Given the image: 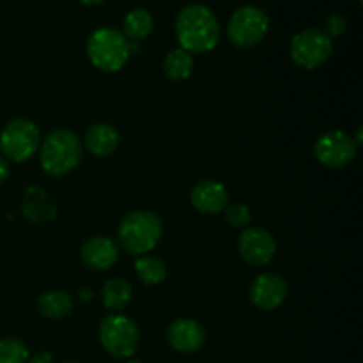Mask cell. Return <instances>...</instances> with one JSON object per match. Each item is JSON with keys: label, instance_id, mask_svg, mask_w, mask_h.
<instances>
[{"label": "cell", "instance_id": "4", "mask_svg": "<svg viewBox=\"0 0 363 363\" xmlns=\"http://www.w3.org/2000/svg\"><path fill=\"white\" fill-rule=\"evenodd\" d=\"M82 160L80 138L69 130H55L41 142L39 162L50 176L71 172Z\"/></svg>", "mask_w": 363, "mask_h": 363}, {"label": "cell", "instance_id": "27", "mask_svg": "<svg viewBox=\"0 0 363 363\" xmlns=\"http://www.w3.org/2000/svg\"><path fill=\"white\" fill-rule=\"evenodd\" d=\"M78 296H80L84 301H89V300H91L92 293L89 289H80V291H78Z\"/></svg>", "mask_w": 363, "mask_h": 363}, {"label": "cell", "instance_id": "21", "mask_svg": "<svg viewBox=\"0 0 363 363\" xmlns=\"http://www.w3.org/2000/svg\"><path fill=\"white\" fill-rule=\"evenodd\" d=\"M135 272L145 286H158L165 280L167 266L162 259L155 255H140L135 262Z\"/></svg>", "mask_w": 363, "mask_h": 363}, {"label": "cell", "instance_id": "24", "mask_svg": "<svg viewBox=\"0 0 363 363\" xmlns=\"http://www.w3.org/2000/svg\"><path fill=\"white\" fill-rule=\"evenodd\" d=\"M347 27V21L346 18L342 16V14L339 13H333L330 14L328 18H326V25H325V34L328 35L330 39L332 38H339V35L344 34V30H346Z\"/></svg>", "mask_w": 363, "mask_h": 363}, {"label": "cell", "instance_id": "5", "mask_svg": "<svg viewBox=\"0 0 363 363\" xmlns=\"http://www.w3.org/2000/svg\"><path fill=\"white\" fill-rule=\"evenodd\" d=\"M99 342L112 357L130 358L137 353L140 333L133 319L123 314H112L99 325Z\"/></svg>", "mask_w": 363, "mask_h": 363}, {"label": "cell", "instance_id": "23", "mask_svg": "<svg viewBox=\"0 0 363 363\" xmlns=\"http://www.w3.org/2000/svg\"><path fill=\"white\" fill-rule=\"evenodd\" d=\"M225 220L234 229H247L252 222L250 208L245 204H230L225 209Z\"/></svg>", "mask_w": 363, "mask_h": 363}, {"label": "cell", "instance_id": "28", "mask_svg": "<svg viewBox=\"0 0 363 363\" xmlns=\"http://www.w3.org/2000/svg\"><path fill=\"white\" fill-rule=\"evenodd\" d=\"M80 2H84L85 6H96V4H101L103 0H80Z\"/></svg>", "mask_w": 363, "mask_h": 363}, {"label": "cell", "instance_id": "2", "mask_svg": "<svg viewBox=\"0 0 363 363\" xmlns=\"http://www.w3.org/2000/svg\"><path fill=\"white\" fill-rule=\"evenodd\" d=\"M163 236V223L158 215L151 211H131L121 222L117 238L119 243L128 254L147 255L149 252L158 247Z\"/></svg>", "mask_w": 363, "mask_h": 363}, {"label": "cell", "instance_id": "13", "mask_svg": "<svg viewBox=\"0 0 363 363\" xmlns=\"http://www.w3.org/2000/svg\"><path fill=\"white\" fill-rule=\"evenodd\" d=\"M190 201L199 213L216 215L229 206V191L218 181L204 179L195 184L190 194Z\"/></svg>", "mask_w": 363, "mask_h": 363}, {"label": "cell", "instance_id": "20", "mask_svg": "<svg viewBox=\"0 0 363 363\" xmlns=\"http://www.w3.org/2000/svg\"><path fill=\"white\" fill-rule=\"evenodd\" d=\"M163 71L170 80H186L194 71V57L191 53L184 52L183 48H176L163 60Z\"/></svg>", "mask_w": 363, "mask_h": 363}, {"label": "cell", "instance_id": "14", "mask_svg": "<svg viewBox=\"0 0 363 363\" xmlns=\"http://www.w3.org/2000/svg\"><path fill=\"white\" fill-rule=\"evenodd\" d=\"M80 257L85 266L98 272L112 268L119 259V247L110 238L92 236L82 245Z\"/></svg>", "mask_w": 363, "mask_h": 363}, {"label": "cell", "instance_id": "22", "mask_svg": "<svg viewBox=\"0 0 363 363\" xmlns=\"http://www.w3.org/2000/svg\"><path fill=\"white\" fill-rule=\"evenodd\" d=\"M28 350L21 340L2 339L0 340V363H27Z\"/></svg>", "mask_w": 363, "mask_h": 363}, {"label": "cell", "instance_id": "17", "mask_svg": "<svg viewBox=\"0 0 363 363\" xmlns=\"http://www.w3.org/2000/svg\"><path fill=\"white\" fill-rule=\"evenodd\" d=\"M133 296V287L128 280L124 279H110L108 282L103 286L101 300L108 311H123Z\"/></svg>", "mask_w": 363, "mask_h": 363}, {"label": "cell", "instance_id": "19", "mask_svg": "<svg viewBox=\"0 0 363 363\" xmlns=\"http://www.w3.org/2000/svg\"><path fill=\"white\" fill-rule=\"evenodd\" d=\"M152 14L147 9H131L124 18V35L130 41H142L147 38L152 30Z\"/></svg>", "mask_w": 363, "mask_h": 363}, {"label": "cell", "instance_id": "6", "mask_svg": "<svg viewBox=\"0 0 363 363\" xmlns=\"http://www.w3.org/2000/svg\"><path fill=\"white\" fill-rule=\"evenodd\" d=\"M41 145V133L28 119H13L0 133V151L11 162H27L38 152Z\"/></svg>", "mask_w": 363, "mask_h": 363}, {"label": "cell", "instance_id": "26", "mask_svg": "<svg viewBox=\"0 0 363 363\" xmlns=\"http://www.w3.org/2000/svg\"><path fill=\"white\" fill-rule=\"evenodd\" d=\"M7 177H9V163H7V160L0 155V184L6 183Z\"/></svg>", "mask_w": 363, "mask_h": 363}, {"label": "cell", "instance_id": "29", "mask_svg": "<svg viewBox=\"0 0 363 363\" xmlns=\"http://www.w3.org/2000/svg\"><path fill=\"white\" fill-rule=\"evenodd\" d=\"M128 363H142L140 360H131V362H128Z\"/></svg>", "mask_w": 363, "mask_h": 363}, {"label": "cell", "instance_id": "30", "mask_svg": "<svg viewBox=\"0 0 363 363\" xmlns=\"http://www.w3.org/2000/svg\"><path fill=\"white\" fill-rule=\"evenodd\" d=\"M66 363H74V362H66Z\"/></svg>", "mask_w": 363, "mask_h": 363}, {"label": "cell", "instance_id": "1", "mask_svg": "<svg viewBox=\"0 0 363 363\" xmlns=\"http://www.w3.org/2000/svg\"><path fill=\"white\" fill-rule=\"evenodd\" d=\"M176 38L188 53H206L220 41V25L204 4H188L176 18Z\"/></svg>", "mask_w": 363, "mask_h": 363}, {"label": "cell", "instance_id": "3", "mask_svg": "<svg viewBox=\"0 0 363 363\" xmlns=\"http://www.w3.org/2000/svg\"><path fill=\"white\" fill-rule=\"evenodd\" d=\"M87 55L92 66L105 73H117L131 57V41L121 30L101 27L87 39Z\"/></svg>", "mask_w": 363, "mask_h": 363}, {"label": "cell", "instance_id": "25", "mask_svg": "<svg viewBox=\"0 0 363 363\" xmlns=\"http://www.w3.org/2000/svg\"><path fill=\"white\" fill-rule=\"evenodd\" d=\"M27 363H53V358L52 354L46 353V351H39L34 357H28Z\"/></svg>", "mask_w": 363, "mask_h": 363}, {"label": "cell", "instance_id": "7", "mask_svg": "<svg viewBox=\"0 0 363 363\" xmlns=\"http://www.w3.org/2000/svg\"><path fill=\"white\" fill-rule=\"evenodd\" d=\"M268 28L269 18L261 7L241 6L234 11L227 23V35L238 48H252L264 39Z\"/></svg>", "mask_w": 363, "mask_h": 363}, {"label": "cell", "instance_id": "9", "mask_svg": "<svg viewBox=\"0 0 363 363\" xmlns=\"http://www.w3.org/2000/svg\"><path fill=\"white\" fill-rule=\"evenodd\" d=\"M357 149L358 145L353 138L340 130L326 131L315 140L314 145L315 158L330 169H342L350 165L357 156Z\"/></svg>", "mask_w": 363, "mask_h": 363}, {"label": "cell", "instance_id": "18", "mask_svg": "<svg viewBox=\"0 0 363 363\" xmlns=\"http://www.w3.org/2000/svg\"><path fill=\"white\" fill-rule=\"evenodd\" d=\"M38 308L45 318H66L73 311V300L64 291H48L38 298Z\"/></svg>", "mask_w": 363, "mask_h": 363}, {"label": "cell", "instance_id": "8", "mask_svg": "<svg viewBox=\"0 0 363 363\" xmlns=\"http://www.w3.org/2000/svg\"><path fill=\"white\" fill-rule=\"evenodd\" d=\"M333 43L321 28L298 32L291 41V59L303 69H318L332 55Z\"/></svg>", "mask_w": 363, "mask_h": 363}, {"label": "cell", "instance_id": "11", "mask_svg": "<svg viewBox=\"0 0 363 363\" xmlns=\"http://www.w3.org/2000/svg\"><path fill=\"white\" fill-rule=\"evenodd\" d=\"M250 301L261 311H275L287 300L289 287L282 277L275 273H262L252 282Z\"/></svg>", "mask_w": 363, "mask_h": 363}, {"label": "cell", "instance_id": "10", "mask_svg": "<svg viewBox=\"0 0 363 363\" xmlns=\"http://www.w3.org/2000/svg\"><path fill=\"white\" fill-rule=\"evenodd\" d=\"M238 250L248 264L266 266L275 257L277 243L268 230L259 229V227H247L238 241Z\"/></svg>", "mask_w": 363, "mask_h": 363}, {"label": "cell", "instance_id": "16", "mask_svg": "<svg viewBox=\"0 0 363 363\" xmlns=\"http://www.w3.org/2000/svg\"><path fill=\"white\" fill-rule=\"evenodd\" d=\"M23 213L30 222L45 223L55 218V204L48 199V195L38 186H30L25 191Z\"/></svg>", "mask_w": 363, "mask_h": 363}, {"label": "cell", "instance_id": "15", "mask_svg": "<svg viewBox=\"0 0 363 363\" xmlns=\"http://www.w3.org/2000/svg\"><path fill=\"white\" fill-rule=\"evenodd\" d=\"M84 142L91 155L103 158V156L112 155L117 149V145H119V133L110 124L98 123L89 128Z\"/></svg>", "mask_w": 363, "mask_h": 363}, {"label": "cell", "instance_id": "12", "mask_svg": "<svg viewBox=\"0 0 363 363\" xmlns=\"http://www.w3.org/2000/svg\"><path fill=\"white\" fill-rule=\"evenodd\" d=\"M167 339L172 350L179 353H197L206 342V330L195 319H176L169 326Z\"/></svg>", "mask_w": 363, "mask_h": 363}]
</instances>
